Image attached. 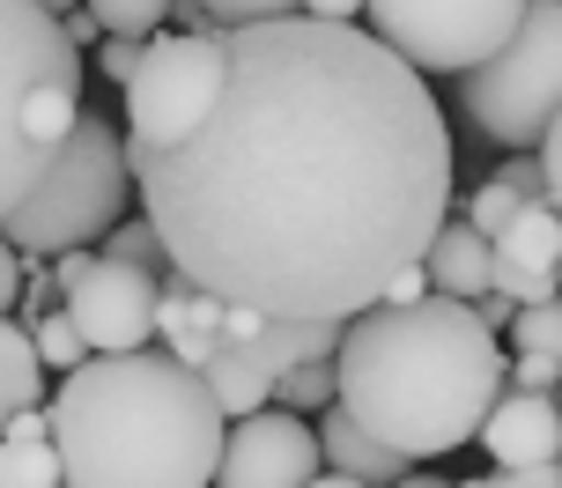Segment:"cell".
I'll return each mask as SVG.
<instances>
[{
    "label": "cell",
    "instance_id": "cell-1",
    "mask_svg": "<svg viewBox=\"0 0 562 488\" xmlns=\"http://www.w3.org/2000/svg\"><path fill=\"white\" fill-rule=\"evenodd\" d=\"M223 97L186 141H126L170 266L267 318H356L451 215V126L363 23L223 30Z\"/></svg>",
    "mask_w": 562,
    "mask_h": 488
},
{
    "label": "cell",
    "instance_id": "cell-2",
    "mask_svg": "<svg viewBox=\"0 0 562 488\" xmlns=\"http://www.w3.org/2000/svg\"><path fill=\"white\" fill-rule=\"evenodd\" d=\"M340 407L378 444L407 459H437L481 436V415L504 393L496 326L467 296H415L370 304L340 326Z\"/></svg>",
    "mask_w": 562,
    "mask_h": 488
},
{
    "label": "cell",
    "instance_id": "cell-3",
    "mask_svg": "<svg viewBox=\"0 0 562 488\" xmlns=\"http://www.w3.org/2000/svg\"><path fill=\"white\" fill-rule=\"evenodd\" d=\"M229 415L170 348H112L59 377L53 452L67 488H215Z\"/></svg>",
    "mask_w": 562,
    "mask_h": 488
},
{
    "label": "cell",
    "instance_id": "cell-4",
    "mask_svg": "<svg viewBox=\"0 0 562 488\" xmlns=\"http://www.w3.org/2000/svg\"><path fill=\"white\" fill-rule=\"evenodd\" d=\"M82 118V45L45 0H0V223Z\"/></svg>",
    "mask_w": 562,
    "mask_h": 488
},
{
    "label": "cell",
    "instance_id": "cell-5",
    "mask_svg": "<svg viewBox=\"0 0 562 488\" xmlns=\"http://www.w3.org/2000/svg\"><path fill=\"white\" fill-rule=\"evenodd\" d=\"M126 201H134L126 141L104 126V112H89V104H82L67 148L53 156V171H45L23 201L8 207L0 237H8L15 252H45V259L67 252V245H104L112 223L126 215Z\"/></svg>",
    "mask_w": 562,
    "mask_h": 488
},
{
    "label": "cell",
    "instance_id": "cell-6",
    "mask_svg": "<svg viewBox=\"0 0 562 488\" xmlns=\"http://www.w3.org/2000/svg\"><path fill=\"white\" fill-rule=\"evenodd\" d=\"M459 104L488 141L540 148V134L562 118V0H526L518 30L481 67H467Z\"/></svg>",
    "mask_w": 562,
    "mask_h": 488
},
{
    "label": "cell",
    "instance_id": "cell-7",
    "mask_svg": "<svg viewBox=\"0 0 562 488\" xmlns=\"http://www.w3.org/2000/svg\"><path fill=\"white\" fill-rule=\"evenodd\" d=\"M223 75H229V53L215 30H178V37L156 30L140 45L134 82H126V141H140V148L186 141L200 118L215 112Z\"/></svg>",
    "mask_w": 562,
    "mask_h": 488
},
{
    "label": "cell",
    "instance_id": "cell-8",
    "mask_svg": "<svg viewBox=\"0 0 562 488\" xmlns=\"http://www.w3.org/2000/svg\"><path fill=\"white\" fill-rule=\"evenodd\" d=\"M370 30L422 75H467L504 45L526 0H363Z\"/></svg>",
    "mask_w": 562,
    "mask_h": 488
},
{
    "label": "cell",
    "instance_id": "cell-9",
    "mask_svg": "<svg viewBox=\"0 0 562 488\" xmlns=\"http://www.w3.org/2000/svg\"><path fill=\"white\" fill-rule=\"evenodd\" d=\"M156 304H164V274L126 266V259H112V252H97V266L67 288V318L82 326L89 355L148 348V341H156Z\"/></svg>",
    "mask_w": 562,
    "mask_h": 488
},
{
    "label": "cell",
    "instance_id": "cell-10",
    "mask_svg": "<svg viewBox=\"0 0 562 488\" xmlns=\"http://www.w3.org/2000/svg\"><path fill=\"white\" fill-rule=\"evenodd\" d=\"M326 466L318 452V430H311L296 407H259V415H237L223 436V459H215V488H304L311 474Z\"/></svg>",
    "mask_w": 562,
    "mask_h": 488
},
{
    "label": "cell",
    "instance_id": "cell-11",
    "mask_svg": "<svg viewBox=\"0 0 562 488\" xmlns=\"http://www.w3.org/2000/svg\"><path fill=\"white\" fill-rule=\"evenodd\" d=\"M555 259H562V207L555 201H518V215L488 237V288H496L504 304L562 296Z\"/></svg>",
    "mask_w": 562,
    "mask_h": 488
},
{
    "label": "cell",
    "instance_id": "cell-12",
    "mask_svg": "<svg viewBox=\"0 0 562 488\" xmlns=\"http://www.w3.org/2000/svg\"><path fill=\"white\" fill-rule=\"evenodd\" d=\"M481 444L496 466H540V459H562V407L555 393H533V385H510L496 393V407L481 415Z\"/></svg>",
    "mask_w": 562,
    "mask_h": 488
},
{
    "label": "cell",
    "instance_id": "cell-13",
    "mask_svg": "<svg viewBox=\"0 0 562 488\" xmlns=\"http://www.w3.org/2000/svg\"><path fill=\"white\" fill-rule=\"evenodd\" d=\"M156 333L170 341V355L178 363H207L215 355V341H223V296H207L200 282H186L178 266L164 274V304H156Z\"/></svg>",
    "mask_w": 562,
    "mask_h": 488
},
{
    "label": "cell",
    "instance_id": "cell-14",
    "mask_svg": "<svg viewBox=\"0 0 562 488\" xmlns=\"http://www.w3.org/2000/svg\"><path fill=\"white\" fill-rule=\"evenodd\" d=\"M318 452H326V466H334V474H348V481H370V488H393L400 474H407V452L378 444V436H370L340 400L318 407Z\"/></svg>",
    "mask_w": 562,
    "mask_h": 488
},
{
    "label": "cell",
    "instance_id": "cell-15",
    "mask_svg": "<svg viewBox=\"0 0 562 488\" xmlns=\"http://www.w3.org/2000/svg\"><path fill=\"white\" fill-rule=\"evenodd\" d=\"M422 274H429V288L437 296H488V237L474 230V223H451L445 215V230L422 245Z\"/></svg>",
    "mask_w": 562,
    "mask_h": 488
},
{
    "label": "cell",
    "instance_id": "cell-16",
    "mask_svg": "<svg viewBox=\"0 0 562 488\" xmlns=\"http://www.w3.org/2000/svg\"><path fill=\"white\" fill-rule=\"evenodd\" d=\"M200 371H207V385H215V400H223L229 422H237V415H259V407L281 393V377L259 363L252 341H215V355H207Z\"/></svg>",
    "mask_w": 562,
    "mask_h": 488
},
{
    "label": "cell",
    "instance_id": "cell-17",
    "mask_svg": "<svg viewBox=\"0 0 562 488\" xmlns=\"http://www.w3.org/2000/svg\"><path fill=\"white\" fill-rule=\"evenodd\" d=\"M37 393H45L37 341H30V326H15V311H0V430H8L15 407H30Z\"/></svg>",
    "mask_w": 562,
    "mask_h": 488
},
{
    "label": "cell",
    "instance_id": "cell-18",
    "mask_svg": "<svg viewBox=\"0 0 562 488\" xmlns=\"http://www.w3.org/2000/svg\"><path fill=\"white\" fill-rule=\"evenodd\" d=\"M0 488H59L53 436H0Z\"/></svg>",
    "mask_w": 562,
    "mask_h": 488
},
{
    "label": "cell",
    "instance_id": "cell-19",
    "mask_svg": "<svg viewBox=\"0 0 562 488\" xmlns=\"http://www.w3.org/2000/svg\"><path fill=\"white\" fill-rule=\"evenodd\" d=\"M30 341H37V363L45 371H75V363H89V341H82V326L67 318V304H53L45 318H30Z\"/></svg>",
    "mask_w": 562,
    "mask_h": 488
},
{
    "label": "cell",
    "instance_id": "cell-20",
    "mask_svg": "<svg viewBox=\"0 0 562 488\" xmlns=\"http://www.w3.org/2000/svg\"><path fill=\"white\" fill-rule=\"evenodd\" d=\"M274 400H289L296 415H318V407H334V400H340V363H334V355H318V363H296V371L281 377Z\"/></svg>",
    "mask_w": 562,
    "mask_h": 488
},
{
    "label": "cell",
    "instance_id": "cell-21",
    "mask_svg": "<svg viewBox=\"0 0 562 488\" xmlns=\"http://www.w3.org/2000/svg\"><path fill=\"white\" fill-rule=\"evenodd\" d=\"M82 8L104 23V37H156L170 15V0H82Z\"/></svg>",
    "mask_w": 562,
    "mask_h": 488
},
{
    "label": "cell",
    "instance_id": "cell-22",
    "mask_svg": "<svg viewBox=\"0 0 562 488\" xmlns=\"http://www.w3.org/2000/svg\"><path fill=\"white\" fill-rule=\"evenodd\" d=\"M104 252L112 259H126V266H148V274H170V252H164V230L140 215V223H126L119 215L112 223V237H104Z\"/></svg>",
    "mask_w": 562,
    "mask_h": 488
},
{
    "label": "cell",
    "instance_id": "cell-23",
    "mask_svg": "<svg viewBox=\"0 0 562 488\" xmlns=\"http://www.w3.org/2000/svg\"><path fill=\"white\" fill-rule=\"evenodd\" d=\"M510 341L518 348H540L562 363V296H540V304H518L510 311Z\"/></svg>",
    "mask_w": 562,
    "mask_h": 488
},
{
    "label": "cell",
    "instance_id": "cell-24",
    "mask_svg": "<svg viewBox=\"0 0 562 488\" xmlns=\"http://www.w3.org/2000/svg\"><path fill=\"white\" fill-rule=\"evenodd\" d=\"M215 30H245V23H274V15H304V0H200Z\"/></svg>",
    "mask_w": 562,
    "mask_h": 488
},
{
    "label": "cell",
    "instance_id": "cell-25",
    "mask_svg": "<svg viewBox=\"0 0 562 488\" xmlns=\"http://www.w3.org/2000/svg\"><path fill=\"white\" fill-rule=\"evenodd\" d=\"M510 215H518V193H510L504 178H488V185H481L474 201H467V223H474L481 237H496V230L510 223Z\"/></svg>",
    "mask_w": 562,
    "mask_h": 488
},
{
    "label": "cell",
    "instance_id": "cell-26",
    "mask_svg": "<svg viewBox=\"0 0 562 488\" xmlns=\"http://www.w3.org/2000/svg\"><path fill=\"white\" fill-rule=\"evenodd\" d=\"M510 385H533V393H555L562 385V363L555 355H540V348H518V363H504Z\"/></svg>",
    "mask_w": 562,
    "mask_h": 488
},
{
    "label": "cell",
    "instance_id": "cell-27",
    "mask_svg": "<svg viewBox=\"0 0 562 488\" xmlns=\"http://www.w3.org/2000/svg\"><path fill=\"white\" fill-rule=\"evenodd\" d=\"M496 178H504V185L518 193V201H548V178H540V156H526V148H510V163H504Z\"/></svg>",
    "mask_w": 562,
    "mask_h": 488
},
{
    "label": "cell",
    "instance_id": "cell-28",
    "mask_svg": "<svg viewBox=\"0 0 562 488\" xmlns=\"http://www.w3.org/2000/svg\"><path fill=\"white\" fill-rule=\"evenodd\" d=\"M140 45H148V37H104V45H97V59H104V82H134V67H140Z\"/></svg>",
    "mask_w": 562,
    "mask_h": 488
},
{
    "label": "cell",
    "instance_id": "cell-29",
    "mask_svg": "<svg viewBox=\"0 0 562 488\" xmlns=\"http://www.w3.org/2000/svg\"><path fill=\"white\" fill-rule=\"evenodd\" d=\"M488 488H562V459H540V466H496Z\"/></svg>",
    "mask_w": 562,
    "mask_h": 488
},
{
    "label": "cell",
    "instance_id": "cell-30",
    "mask_svg": "<svg viewBox=\"0 0 562 488\" xmlns=\"http://www.w3.org/2000/svg\"><path fill=\"white\" fill-rule=\"evenodd\" d=\"M540 178H548V201L562 207V118L540 134Z\"/></svg>",
    "mask_w": 562,
    "mask_h": 488
},
{
    "label": "cell",
    "instance_id": "cell-31",
    "mask_svg": "<svg viewBox=\"0 0 562 488\" xmlns=\"http://www.w3.org/2000/svg\"><path fill=\"white\" fill-rule=\"evenodd\" d=\"M23 304V252L0 237V311H15Z\"/></svg>",
    "mask_w": 562,
    "mask_h": 488
},
{
    "label": "cell",
    "instance_id": "cell-32",
    "mask_svg": "<svg viewBox=\"0 0 562 488\" xmlns=\"http://www.w3.org/2000/svg\"><path fill=\"white\" fill-rule=\"evenodd\" d=\"M415 296H429V274H422V259H415V266H400L393 282H385V296H378V304H415Z\"/></svg>",
    "mask_w": 562,
    "mask_h": 488
},
{
    "label": "cell",
    "instance_id": "cell-33",
    "mask_svg": "<svg viewBox=\"0 0 562 488\" xmlns=\"http://www.w3.org/2000/svg\"><path fill=\"white\" fill-rule=\"evenodd\" d=\"M59 23H67V37H75V45H104V23H97L89 8H67Z\"/></svg>",
    "mask_w": 562,
    "mask_h": 488
},
{
    "label": "cell",
    "instance_id": "cell-34",
    "mask_svg": "<svg viewBox=\"0 0 562 488\" xmlns=\"http://www.w3.org/2000/svg\"><path fill=\"white\" fill-rule=\"evenodd\" d=\"M304 15H326V23H356L363 0H304Z\"/></svg>",
    "mask_w": 562,
    "mask_h": 488
},
{
    "label": "cell",
    "instance_id": "cell-35",
    "mask_svg": "<svg viewBox=\"0 0 562 488\" xmlns=\"http://www.w3.org/2000/svg\"><path fill=\"white\" fill-rule=\"evenodd\" d=\"M170 15H178L186 30H215V23H207V8H200V0H170Z\"/></svg>",
    "mask_w": 562,
    "mask_h": 488
},
{
    "label": "cell",
    "instance_id": "cell-36",
    "mask_svg": "<svg viewBox=\"0 0 562 488\" xmlns=\"http://www.w3.org/2000/svg\"><path fill=\"white\" fill-rule=\"evenodd\" d=\"M304 488H370V481H348V474H334V466H318Z\"/></svg>",
    "mask_w": 562,
    "mask_h": 488
},
{
    "label": "cell",
    "instance_id": "cell-37",
    "mask_svg": "<svg viewBox=\"0 0 562 488\" xmlns=\"http://www.w3.org/2000/svg\"><path fill=\"white\" fill-rule=\"evenodd\" d=\"M393 488H451V481H437V474H400Z\"/></svg>",
    "mask_w": 562,
    "mask_h": 488
},
{
    "label": "cell",
    "instance_id": "cell-38",
    "mask_svg": "<svg viewBox=\"0 0 562 488\" xmlns=\"http://www.w3.org/2000/svg\"><path fill=\"white\" fill-rule=\"evenodd\" d=\"M45 8H53V15H67V8H82V0H45Z\"/></svg>",
    "mask_w": 562,
    "mask_h": 488
},
{
    "label": "cell",
    "instance_id": "cell-39",
    "mask_svg": "<svg viewBox=\"0 0 562 488\" xmlns=\"http://www.w3.org/2000/svg\"><path fill=\"white\" fill-rule=\"evenodd\" d=\"M459 488H488V481H459Z\"/></svg>",
    "mask_w": 562,
    "mask_h": 488
},
{
    "label": "cell",
    "instance_id": "cell-40",
    "mask_svg": "<svg viewBox=\"0 0 562 488\" xmlns=\"http://www.w3.org/2000/svg\"><path fill=\"white\" fill-rule=\"evenodd\" d=\"M555 282H562V259H555Z\"/></svg>",
    "mask_w": 562,
    "mask_h": 488
},
{
    "label": "cell",
    "instance_id": "cell-41",
    "mask_svg": "<svg viewBox=\"0 0 562 488\" xmlns=\"http://www.w3.org/2000/svg\"><path fill=\"white\" fill-rule=\"evenodd\" d=\"M59 488H67V481H59Z\"/></svg>",
    "mask_w": 562,
    "mask_h": 488
}]
</instances>
